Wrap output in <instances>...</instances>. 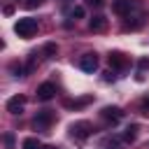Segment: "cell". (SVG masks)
Returning <instances> with one entry per match:
<instances>
[{"label":"cell","instance_id":"obj_1","mask_svg":"<svg viewBox=\"0 0 149 149\" xmlns=\"http://www.w3.org/2000/svg\"><path fill=\"white\" fill-rule=\"evenodd\" d=\"M14 33H16L19 37H33V35L37 33V21L30 19V16L19 19V21L14 23Z\"/></svg>","mask_w":149,"mask_h":149},{"label":"cell","instance_id":"obj_2","mask_svg":"<svg viewBox=\"0 0 149 149\" xmlns=\"http://www.w3.org/2000/svg\"><path fill=\"white\" fill-rule=\"evenodd\" d=\"M70 133H72V137H77V140H86V137L93 133V126H91L88 121H74V123L70 126Z\"/></svg>","mask_w":149,"mask_h":149},{"label":"cell","instance_id":"obj_3","mask_svg":"<svg viewBox=\"0 0 149 149\" xmlns=\"http://www.w3.org/2000/svg\"><path fill=\"white\" fill-rule=\"evenodd\" d=\"M79 68H81L84 72H95V70H98V56H95V54H84V56L79 58Z\"/></svg>","mask_w":149,"mask_h":149},{"label":"cell","instance_id":"obj_4","mask_svg":"<svg viewBox=\"0 0 149 149\" xmlns=\"http://www.w3.org/2000/svg\"><path fill=\"white\" fill-rule=\"evenodd\" d=\"M54 95H56V86L51 81H44L37 86V100H51Z\"/></svg>","mask_w":149,"mask_h":149},{"label":"cell","instance_id":"obj_5","mask_svg":"<svg viewBox=\"0 0 149 149\" xmlns=\"http://www.w3.org/2000/svg\"><path fill=\"white\" fill-rule=\"evenodd\" d=\"M23 107H26V98L23 95H14V98L7 100V112L9 114H21Z\"/></svg>","mask_w":149,"mask_h":149},{"label":"cell","instance_id":"obj_6","mask_svg":"<svg viewBox=\"0 0 149 149\" xmlns=\"http://www.w3.org/2000/svg\"><path fill=\"white\" fill-rule=\"evenodd\" d=\"M133 7H135L133 0H114V2H112V9H114L119 16H128Z\"/></svg>","mask_w":149,"mask_h":149},{"label":"cell","instance_id":"obj_7","mask_svg":"<svg viewBox=\"0 0 149 149\" xmlns=\"http://www.w3.org/2000/svg\"><path fill=\"white\" fill-rule=\"evenodd\" d=\"M51 121H54V114L44 109V112H37V116H35V121H33V126H35L37 130H44V128H47V126H49Z\"/></svg>","mask_w":149,"mask_h":149},{"label":"cell","instance_id":"obj_8","mask_svg":"<svg viewBox=\"0 0 149 149\" xmlns=\"http://www.w3.org/2000/svg\"><path fill=\"white\" fill-rule=\"evenodd\" d=\"M121 116H123V112H121L119 107H105V109H102V119H105V121L116 123V121H121Z\"/></svg>","mask_w":149,"mask_h":149},{"label":"cell","instance_id":"obj_9","mask_svg":"<svg viewBox=\"0 0 149 149\" xmlns=\"http://www.w3.org/2000/svg\"><path fill=\"white\" fill-rule=\"evenodd\" d=\"M88 28H91V30H93V33H102V30H105V28H107V19H105V16H100V14H98V16H93V19H91V21H88Z\"/></svg>","mask_w":149,"mask_h":149},{"label":"cell","instance_id":"obj_10","mask_svg":"<svg viewBox=\"0 0 149 149\" xmlns=\"http://www.w3.org/2000/svg\"><path fill=\"white\" fill-rule=\"evenodd\" d=\"M109 65H112V68H116V70L126 68V58H123V54H119V51L109 54Z\"/></svg>","mask_w":149,"mask_h":149},{"label":"cell","instance_id":"obj_11","mask_svg":"<svg viewBox=\"0 0 149 149\" xmlns=\"http://www.w3.org/2000/svg\"><path fill=\"white\" fill-rule=\"evenodd\" d=\"M123 144H126V142H123V137L112 135V137H107V140H105V144H102V147H105V149H121Z\"/></svg>","mask_w":149,"mask_h":149},{"label":"cell","instance_id":"obj_12","mask_svg":"<svg viewBox=\"0 0 149 149\" xmlns=\"http://www.w3.org/2000/svg\"><path fill=\"white\" fill-rule=\"evenodd\" d=\"M121 137H123V142H126V144H128V142H135V137H137V126H135V123H133V126H128V128H126V133H123Z\"/></svg>","mask_w":149,"mask_h":149},{"label":"cell","instance_id":"obj_13","mask_svg":"<svg viewBox=\"0 0 149 149\" xmlns=\"http://www.w3.org/2000/svg\"><path fill=\"white\" fill-rule=\"evenodd\" d=\"M21 149H42V144H40L37 137H26V140L21 142Z\"/></svg>","mask_w":149,"mask_h":149},{"label":"cell","instance_id":"obj_14","mask_svg":"<svg viewBox=\"0 0 149 149\" xmlns=\"http://www.w3.org/2000/svg\"><path fill=\"white\" fill-rule=\"evenodd\" d=\"M12 72H14V77H21V72H23V68H21L19 63H12Z\"/></svg>","mask_w":149,"mask_h":149},{"label":"cell","instance_id":"obj_15","mask_svg":"<svg viewBox=\"0 0 149 149\" xmlns=\"http://www.w3.org/2000/svg\"><path fill=\"white\" fill-rule=\"evenodd\" d=\"M40 2H42V0H23V5H26L28 9H33V7H37Z\"/></svg>","mask_w":149,"mask_h":149},{"label":"cell","instance_id":"obj_16","mask_svg":"<svg viewBox=\"0 0 149 149\" xmlns=\"http://www.w3.org/2000/svg\"><path fill=\"white\" fill-rule=\"evenodd\" d=\"M72 16L81 19V16H84V7H74V9H72Z\"/></svg>","mask_w":149,"mask_h":149},{"label":"cell","instance_id":"obj_17","mask_svg":"<svg viewBox=\"0 0 149 149\" xmlns=\"http://www.w3.org/2000/svg\"><path fill=\"white\" fill-rule=\"evenodd\" d=\"M44 54H47V56L56 54V44H47V47H44Z\"/></svg>","mask_w":149,"mask_h":149},{"label":"cell","instance_id":"obj_18","mask_svg":"<svg viewBox=\"0 0 149 149\" xmlns=\"http://www.w3.org/2000/svg\"><path fill=\"white\" fill-rule=\"evenodd\" d=\"M140 68H142V70H149V61L142 58V61H140Z\"/></svg>","mask_w":149,"mask_h":149},{"label":"cell","instance_id":"obj_19","mask_svg":"<svg viewBox=\"0 0 149 149\" xmlns=\"http://www.w3.org/2000/svg\"><path fill=\"white\" fill-rule=\"evenodd\" d=\"M102 2L105 0H88V5H93V7H102Z\"/></svg>","mask_w":149,"mask_h":149},{"label":"cell","instance_id":"obj_20","mask_svg":"<svg viewBox=\"0 0 149 149\" xmlns=\"http://www.w3.org/2000/svg\"><path fill=\"white\" fill-rule=\"evenodd\" d=\"M42 149H58V147H54V144H44Z\"/></svg>","mask_w":149,"mask_h":149},{"label":"cell","instance_id":"obj_21","mask_svg":"<svg viewBox=\"0 0 149 149\" xmlns=\"http://www.w3.org/2000/svg\"><path fill=\"white\" fill-rule=\"evenodd\" d=\"M144 107H149V95H147V98H144Z\"/></svg>","mask_w":149,"mask_h":149}]
</instances>
